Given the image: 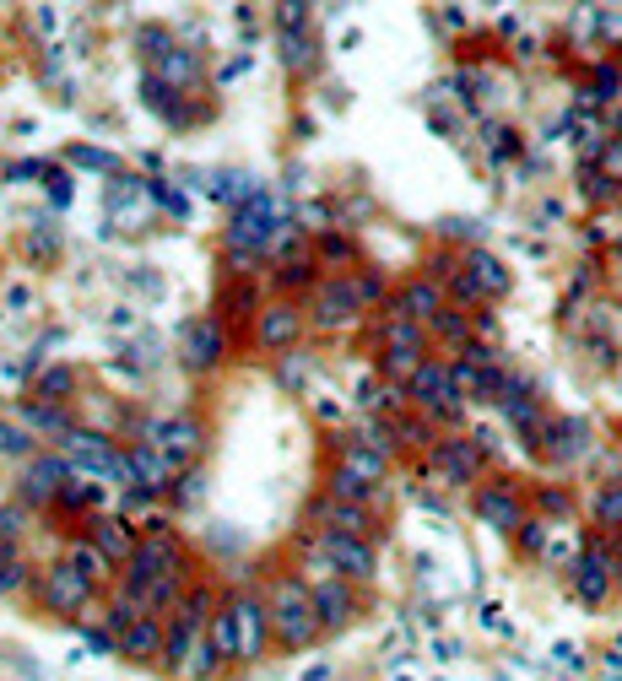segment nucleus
<instances>
[{
    "instance_id": "obj_22",
    "label": "nucleus",
    "mask_w": 622,
    "mask_h": 681,
    "mask_svg": "<svg viewBox=\"0 0 622 681\" xmlns=\"http://www.w3.org/2000/svg\"><path fill=\"white\" fill-rule=\"evenodd\" d=\"M406 314H422V319H433V314H439V287H433V282H417V287H406Z\"/></svg>"
},
{
    "instance_id": "obj_25",
    "label": "nucleus",
    "mask_w": 622,
    "mask_h": 681,
    "mask_svg": "<svg viewBox=\"0 0 622 681\" xmlns=\"http://www.w3.org/2000/svg\"><path fill=\"white\" fill-rule=\"evenodd\" d=\"M17 579H22V563H17V552H11V541H0V590H11Z\"/></svg>"
},
{
    "instance_id": "obj_15",
    "label": "nucleus",
    "mask_w": 622,
    "mask_h": 681,
    "mask_svg": "<svg viewBox=\"0 0 622 681\" xmlns=\"http://www.w3.org/2000/svg\"><path fill=\"white\" fill-rule=\"evenodd\" d=\"M184 357H190V368H206L222 357V330L217 325H190V336H184Z\"/></svg>"
},
{
    "instance_id": "obj_18",
    "label": "nucleus",
    "mask_w": 622,
    "mask_h": 681,
    "mask_svg": "<svg viewBox=\"0 0 622 681\" xmlns=\"http://www.w3.org/2000/svg\"><path fill=\"white\" fill-rule=\"evenodd\" d=\"M585 422H563V427H552L547 433V444H552V454H558V460H574L579 449H585Z\"/></svg>"
},
{
    "instance_id": "obj_11",
    "label": "nucleus",
    "mask_w": 622,
    "mask_h": 681,
    "mask_svg": "<svg viewBox=\"0 0 622 681\" xmlns=\"http://www.w3.org/2000/svg\"><path fill=\"white\" fill-rule=\"evenodd\" d=\"M320 519H325V530H347V536H368V525H374L363 503L336 498V492H330V498L320 503Z\"/></svg>"
},
{
    "instance_id": "obj_23",
    "label": "nucleus",
    "mask_w": 622,
    "mask_h": 681,
    "mask_svg": "<svg viewBox=\"0 0 622 681\" xmlns=\"http://www.w3.org/2000/svg\"><path fill=\"white\" fill-rule=\"evenodd\" d=\"M471 271H476V282H482V292H504L509 287L504 265H498L493 255H471Z\"/></svg>"
},
{
    "instance_id": "obj_17",
    "label": "nucleus",
    "mask_w": 622,
    "mask_h": 681,
    "mask_svg": "<svg viewBox=\"0 0 622 681\" xmlns=\"http://www.w3.org/2000/svg\"><path fill=\"white\" fill-rule=\"evenodd\" d=\"M298 336V314L293 309H266V319H260V341L266 346H287Z\"/></svg>"
},
{
    "instance_id": "obj_13",
    "label": "nucleus",
    "mask_w": 622,
    "mask_h": 681,
    "mask_svg": "<svg viewBox=\"0 0 622 681\" xmlns=\"http://www.w3.org/2000/svg\"><path fill=\"white\" fill-rule=\"evenodd\" d=\"M22 487H28L33 503L60 498V492L71 487V482H65V460H33V471H28V482H22Z\"/></svg>"
},
{
    "instance_id": "obj_30",
    "label": "nucleus",
    "mask_w": 622,
    "mask_h": 681,
    "mask_svg": "<svg viewBox=\"0 0 622 681\" xmlns=\"http://www.w3.org/2000/svg\"><path fill=\"white\" fill-rule=\"evenodd\" d=\"M606 168H612V173H622V146H612V152H606Z\"/></svg>"
},
{
    "instance_id": "obj_24",
    "label": "nucleus",
    "mask_w": 622,
    "mask_h": 681,
    "mask_svg": "<svg viewBox=\"0 0 622 681\" xmlns=\"http://www.w3.org/2000/svg\"><path fill=\"white\" fill-rule=\"evenodd\" d=\"M595 514H601L606 525H622V487H606L601 498H595Z\"/></svg>"
},
{
    "instance_id": "obj_1",
    "label": "nucleus",
    "mask_w": 622,
    "mask_h": 681,
    "mask_svg": "<svg viewBox=\"0 0 622 681\" xmlns=\"http://www.w3.org/2000/svg\"><path fill=\"white\" fill-rule=\"evenodd\" d=\"M320 606H314V590H303V584H276L271 595V638L282 649H303L314 644V633H320Z\"/></svg>"
},
{
    "instance_id": "obj_29",
    "label": "nucleus",
    "mask_w": 622,
    "mask_h": 681,
    "mask_svg": "<svg viewBox=\"0 0 622 681\" xmlns=\"http://www.w3.org/2000/svg\"><path fill=\"white\" fill-rule=\"evenodd\" d=\"M65 384H71V373H65V368H55V373H49V379H44V390H65Z\"/></svg>"
},
{
    "instance_id": "obj_9",
    "label": "nucleus",
    "mask_w": 622,
    "mask_h": 681,
    "mask_svg": "<svg viewBox=\"0 0 622 681\" xmlns=\"http://www.w3.org/2000/svg\"><path fill=\"white\" fill-rule=\"evenodd\" d=\"M314 606H320V622H325V627H347V617H352L347 573H330V579L314 584Z\"/></svg>"
},
{
    "instance_id": "obj_3",
    "label": "nucleus",
    "mask_w": 622,
    "mask_h": 681,
    "mask_svg": "<svg viewBox=\"0 0 622 681\" xmlns=\"http://www.w3.org/2000/svg\"><path fill=\"white\" fill-rule=\"evenodd\" d=\"M71 460L76 465H87V471H98V476H119V482H136L130 476V454H119L109 438H98V433H71Z\"/></svg>"
},
{
    "instance_id": "obj_10",
    "label": "nucleus",
    "mask_w": 622,
    "mask_h": 681,
    "mask_svg": "<svg viewBox=\"0 0 622 681\" xmlns=\"http://www.w3.org/2000/svg\"><path fill=\"white\" fill-rule=\"evenodd\" d=\"M130 476H136V492L141 498H147V492H157L168 482V476H174V460H168L163 449H130Z\"/></svg>"
},
{
    "instance_id": "obj_20",
    "label": "nucleus",
    "mask_w": 622,
    "mask_h": 681,
    "mask_svg": "<svg viewBox=\"0 0 622 681\" xmlns=\"http://www.w3.org/2000/svg\"><path fill=\"white\" fill-rule=\"evenodd\" d=\"M98 552H103V557H125V563H130L136 541H130L125 525H114V519H109V525H98Z\"/></svg>"
},
{
    "instance_id": "obj_7",
    "label": "nucleus",
    "mask_w": 622,
    "mask_h": 681,
    "mask_svg": "<svg viewBox=\"0 0 622 681\" xmlns=\"http://www.w3.org/2000/svg\"><path fill=\"white\" fill-rule=\"evenodd\" d=\"M119 649L130 654V660H157L168 644H163V617H130L125 622V633H119Z\"/></svg>"
},
{
    "instance_id": "obj_2",
    "label": "nucleus",
    "mask_w": 622,
    "mask_h": 681,
    "mask_svg": "<svg viewBox=\"0 0 622 681\" xmlns=\"http://www.w3.org/2000/svg\"><path fill=\"white\" fill-rule=\"evenodd\" d=\"M314 552L330 563V573H347V579H368L374 573V552H368V536H347V530H325Z\"/></svg>"
},
{
    "instance_id": "obj_28",
    "label": "nucleus",
    "mask_w": 622,
    "mask_h": 681,
    "mask_svg": "<svg viewBox=\"0 0 622 681\" xmlns=\"http://www.w3.org/2000/svg\"><path fill=\"white\" fill-rule=\"evenodd\" d=\"M552 660H558L563 671H585V665H579V649H568V644H558V649H552Z\"/></svg>"
},
{
    "instance_id": "obj_19",
    "label": "nucleus",
    "mask_w": 622,
    "mask_h": 681,
    "mask_svg": "<svg viewBox=\"0 0 622 681\" xmlns=\"http://www.w3.org/2000/svg\"><path fill=\"white\" fill-rule=\"evenodd\" d=\"M579 595H585V600H601L606 595V557L601 552H590L585 563H579Z\"/></svg>"
},
{
    "instance_id": "obj_27",
    "label": "nucleus",
    "mask_w": 622,
    "mask_h": 681,
    "mask_svg": "<svg viewBox=\"0 0 622 681\" xmlns=\"http://www.w3.org/2000/svg\"><path fill=\"white\" fill-rule=\"evenodd\" d=\"M433 319H439V330H444L449 341H460V336H466V325H460V314H449V309H439V314H433Z\"/></svg>"
},
{
    "instance_id": "obj_14",
    "label": "nucleus",
    "mask_w": 622,
    "mask_h": 681,
    "mask_svg": "<svg viewBox=\"0 0 622 681\" xmlns=\"http://www.w3.org/2000/svg\"><path fill=\"white\" fill-rule=\"evenodd\" d=\"M482 519H487V525H498V530H520V498H514L509 487L482 492Z\"/></svg>"
},
{
    "instance_id": "obj_21",
    "label": "nucleus",
    "mask_w": 622,
    "mask_h": 681,
    "mask_svg": "<svg viewBox=\"0 0 622 681\" xmlns=\"http://www.w3.org/2000/svg\"><path fill=\"white\" fill-rule=\"evenodd\" d=\"M439 465L455 476V482H466V476L476 471V449H471V444H444V449H439Z\"/></svg>"
},
{
    "instance_id": "obj_5",
    "label": "nucleus",
    "mask_w": 622,
    "mask_h": 681,
    "mask_svg": "<svg viewBox=\"0 0 622 681\" xmlns=\"http://www.w3.org/2000/svg\"><path fill=\"white\" fill-rule=\"evenodd\" d=\"M233 622H238V654L255 660V654L266 649V638H271V611L255 606V600H233Z\"/></svg>"
},
{
    "instance_id": "obj_6",
    "label": "nucleus",
    "mask_w": 622,
    "mask_h": 681,
    "mask_svg": "<svg viewBox=\"0 0 622 681\" xmlns=\"http://www.w3.org/2000/svg\"><path fill=\"white\" fill-rule=\"evenodd\" d=\"M152 438H157V449H163L174 465H184V460H195V454H201V427L184 422V417L157 422V427H152Z\"/></svg>"
},
{
    "instance_id": "obj_8",
    "label": "nucleus",
    "mask_w": 622,
    "mask_h": 681,
    "mask_svg": "<svg viewBox=\"0 0 622 681\" xmlns=\"http://www.w3.org/2000/svg\"><path fill=\"white\" fill-rule=\"evenodd\" d=\"M44 600H49V611H60V617H76V611H82V600H87V579H82V568L71 563V568L49 573Z\"/></svg>"
},
{
    "instance_id": "obj_16",
    "label": "nucleus",
    "mask_w": 622,
    "mask_h": 681,
    "mask_svg": "<svg viewBox=\"0 0 622 681\" xmlns=\"http://www.w3.org/2000/svg\"><path fill=\"white\" fill-rule=\"evenodd\" d=\"M266 227H271V200L255 195V206L233 222V238H238V244H260V238H266Z\"/></svg>"
},
{
    "instance_id": "obj_12",
    "label": "nucleus",
    "mask_w": 622,
    "mask_h": 681,
    "mask_svg": "<svg viewBox=\"0 0 622 681\" xmlns=\"http://www.w3.org/2000/svg\"><path fill=\"white\" fill-rule=\"evenodd\" d=\"M330 492H336V498H352V503H374L379 498V476H368V471H357V465L341 460L336 476H330Z\"/></svg>"
},
{
    "instance_id": "obj_4",
    "label": "nucleus",
    "mask_w": 622,
    "mask_h": 681,
    "mask_svg": "<svg viewBox=\"0 0 622 681\" xmlns=\"http://www.w3.org/2000/svg\"><path fill=\"white\" fill-rule=\"evenodd\" d=\"M412 400H422V406H433V411H444V417H455V411H460L455 373H449L444 363H417V373H412Z\"/></svg>"
},
{
    "instance_id": "obj_26",
    "label": "nucleus",
    "mask_w": 622,
    "mask_h": 681,
    "mask_svg": "<svg viewBox=\"0 0 622 681\" xmlns=\"http://www.w3.org/2000/svg\"><path fill=\"white\" fill-rule=\"evenodd\" d=\"M217 654H222V649H211V644H201V649L190 654V671H217Z\"/></svg>"
}]
</instances>
